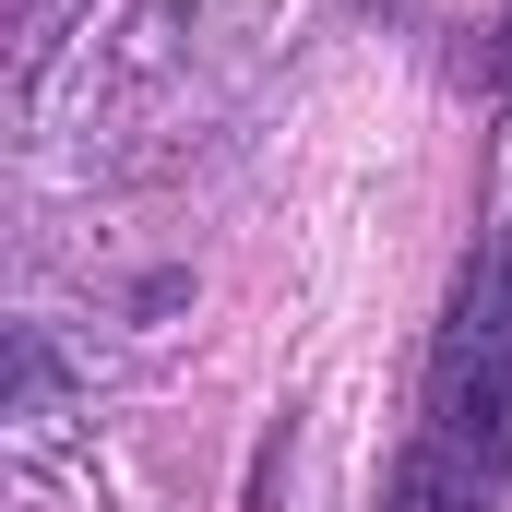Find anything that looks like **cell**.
I'll use <instances>...</instances> for the list:
<instances>
[{"mask_svg": "<svg viewBox=\"0 0 512 512\" xmlns=\"http://www.w3.org/2000/svg\"><path fill=\"white\" fill-rule=\"evenodd\" d=\"M477 84H512V0L489 12V48H477Z\"/></svg>", "mask_w": 512, "mask_h": 512, "instance_id": "cell-2", "label": "cell"}, {"mask_svg": "<svg viewBox=\"0 0 512 512\" xmlns=\"http://www.w3.org/2000/svg\"><path fill=\"white\" fill-rule=\"evenodd\" d=\"M501 489H512V227H489L429 334L417 429L382 465V512H477Z\"/></svg>", "mask_w": 512, "mask_h": 512, "instance_id": "cell-1", "label": "cell"}]
</instances>
